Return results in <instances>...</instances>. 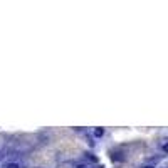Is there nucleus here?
I'll return each mask as SVG.
<instances>
[{"instance_id":"nucleus-1","label":"nucleus","mask_w":168,"mask_h":168,"mask_svg":"<svg viewBox=\"0 0 168 168\" xmlns=\"http://www.w3.org/2000/svg\"><path fill=\"white\" fill-rule=\"evenodd\" d=\"M94 134H96V136L99 138V136H103V134H104V129H103V128H98V129L94 131Z\"/></svg>"},{"instance_id":"nucleus-2","label":"nucleus","mask_w":168,"mask_h":168,"mask_svg":"<svg viewBox=\"0 0 168 168\" xmlns=\"http://www.w3.org/2000/svg\"><path fill=\"white\" fill-rule=\"evenodd\" d=\"M5 168H20V167H19V163H7Z\"/></svg>"},{"instance_id":"nucleus-3","label":"nucleus","mask_w":168,"mask_h":168,"mask_svg":"<svg viewBox=\"0 0 168 168\" xmlns=\"http://www.w3.org/2000/svg\"><path fill=\"white\" fill-rule=\"evenodd\" d=\"M113 160H123L119 156V153H113Z\"/></svg>"},{"instance_id":"nucleus-4","label":"nucleus","mask_w":168,"mask_h":168,"mask_svg":"<svg viewBox=\"0 0 168 168\" xmlns=\"http://www.w3.org/2000/svg\"><path fill=\"white\" fill-rule=\"evenodd\" d=\"M76 168H89V167H87V165H84V163H79Z\"/></svg>"}]
</instances>
